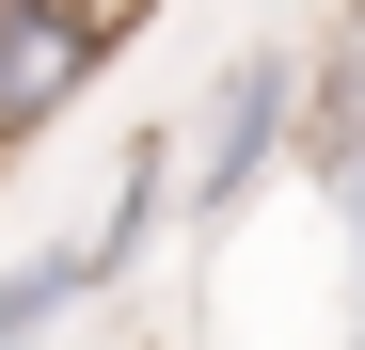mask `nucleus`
Listing matches in <instances>:
<instances>
[{"label":"nucleus","mask_w":365,"mask_h":350,"mask_svg":"<svg viewBox=\"0 0 365 350\" xmlns=\"http://www.w3.org/2000/svg\"><path fill=\"white\" fill-rule=\"evenodd\" d=\"M286 159H302V32H255L191 111V223H238Z\"/></svg>","instance_id":"obj_1"},{"label":"nucleus","mask_w":365,"mask_h":350,"mask_svg":"<svg viewBox=\"0 0 365 350\" xmlns=\"http://www.w3.org/2000/svg\"><path fill=\"white\" fill-rule=\"evenodd\" d=\"M302 175H318V191L365 175V0L302 48Z\"/></svg>","instance_id":"obj_2"},{"label":"nucleus","mask_w":365,"mask_h":350,"mask_svg":"<svg viewBox=\"0 0 365 350\" xmlns=\"http://www.w3.org/2000/svg\"><path fill=\"white\" fill-rule=\"evenodd\" d=\"M96 303H111V271H96V239H48L32 271H0V350L64 334V319H96Z\"/></svg>","instance_id":"obj_3"},{"label":"nucleus","mask_w":365,"mask_h":350,"mask_svg":"<svg viewBox=\"0 0 365 350\" xmlns=\"http://www.w3.org/2000/svg\"><path fill=\"white\" fill-rule=\"evenodd\" d=\"M334 207H349V334H365V175H349Z\"/></svg>","instance_id":"obj_4"},{"label":"nucleus","mask_w":365,"mask_h":350,"mask_svg":"<svg viewBox=\"0 0 365 350\" xmlns=\"http://www.w3.org/2000/svg\"><path fill=\"white\" fill-rule=\"evenodd\" d=\"M349 350H365V334H349Z\"/></svg>","instance_id":"obj_5"}]
</instances>
